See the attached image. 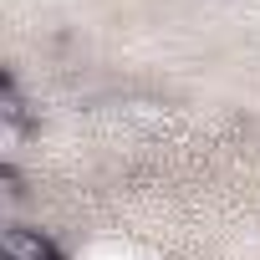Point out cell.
<instances>
[{
    "mask_svg": "<svg viewBox=\"0 0 260 260\" xmlns=\"http://www.w3.org/2000/svg\"><path fill=\"white\" fill-rule=\"evenodd\" d=\"M0 260H61V250L46 230L11 219V224H0Z\"/></svg>",
    "mask_w": 260,
    "mask_h": 260,
    "instance_id": "6da1fadb",
    "label": "cell"
},
{
    "mask_svg": "<svg viewBox=\"0 0 260 260\" xmlns=\"http://www.w3.org/2000/svg\"><path fill=\"white\" fill-rule=\"evenodd\" d=\"M0 122H6V138H11V143L31 127V102H26V92L16 87V77L0 82Z\"/></svg>",
    "mask_w": 260,
    "mask_h": 260,
    "instance_id": "7a4b0ae2",
    "label": "cell"
}]
</instances>
